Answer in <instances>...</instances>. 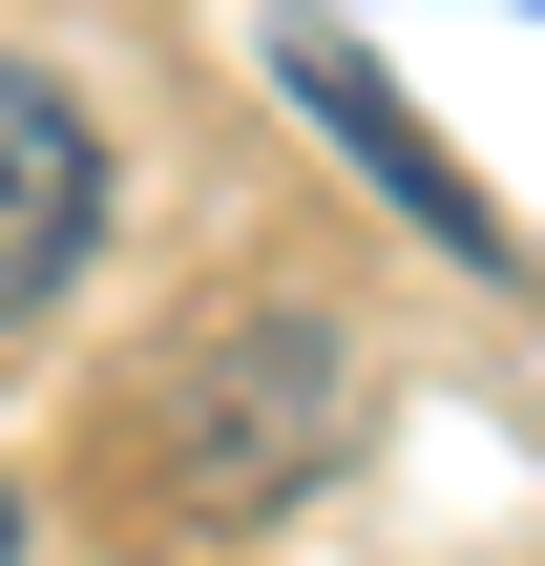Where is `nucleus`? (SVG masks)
<instances>
[{"mask_svg":"<svg viewBox=\"0 0 545 566\" xmlns=\"http://www.w3.org/2000/svg\"><path fill=\"white\" fill-rule=\"evenodd\" d=\"M273 84H294V105L357 147V189H399V210H420V252H462V273H525V252H504V210L441 168V126H420V105H399V84L336 42V21H273Z\"/></svg>","mask_w":545,"mask_h":566,"instance_id":"3","label":"nucleus"},{"mask_svg":"<svg viewBox=\"0 0 545 566\" xmlns=\"http://www.w3.org/2000/svg\"><path fill=\"white\" fill-rule=\"evenodd\" d=\"M84 252H105V126H84V84H42V63L0 42V336L63 315Z\"/></svg>","mask_w":545,"mask_h":566,"instance_id":"2","label":"nucleus"},{"mask_svg":"<svg viewBox=\"0 0 545 566\" xmlns=\"http://www.w3.org/2000/svg\"><path fill=\"white\" fill-rule=\"evenodd\" d=\"M147 420H168L147 483H189V504H294V483L336 462V420H357V357H336L315 315H231V336L168 357Z\"/></svg>","mask_w":545,"mask_h":566,"instance_id":"1","label":"nucleus"},{"mask_svg":"<svg viewBox=\"0 0 545 566\" xmlns=\"http://www.w3.org/2000/svg\"><path fill=\"white\" fill-rule=\"evenodd\" d=\"M0 566H21V483H0Z\"/></svg>","mask_w":545,"mask_h":566,"instance_id":"4","label":"nucleus"}]
</instances>
